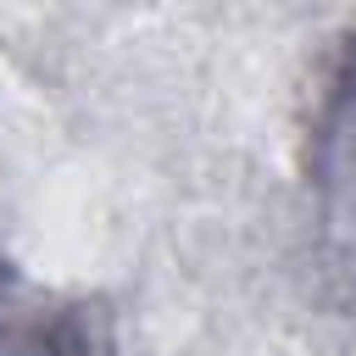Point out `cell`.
<instances>
[{
	"label": "cell",
	"mask_w": 356,
	"mask_h": 356,
	"mask_svg": "<svg viewBox=\"0 0 356 356\" xmlns=\"http://www.w3.org/2000/svg\"><path fill=\"white\" fill-rule=\"evenodd\" d=\"M312 184H317V222H323L339 267L356 273V39L339 56L328 95L317 106Z\"/></svg>",
	"instance_id": "6da1fadb"
},
{
	"label": "cell",
	"mask_w": 356,
	"mask_h": 356,
	"mask_svg": "<svg viewBox=\"0 0 356 356\" xmlns=\"http://www.w3.org/2000/svg\"><path fill=\"white\" fill-rule=\"evenodd\" d=\"M0 356H100V334L72 306H39L17 300L0 312Z\"/></svg>",
	"instance_id": "7a4b0ae2"
},
{
	"label": "cell",
	"mask_w": 356,
	"mask_h": 356,
	"mask_svg": "<svg viewBox=\"0 0 356 356\" xmlns=\"http://www.w3.org/2000/svg\"><path fill=\"white\" fill-rule=\"evenodd\" d=\"M17 300H22V295H17V273H11L6 261H0V312H11Z\"/></svg>",
	"instance_id": "3957f363"
}]
</instances>
